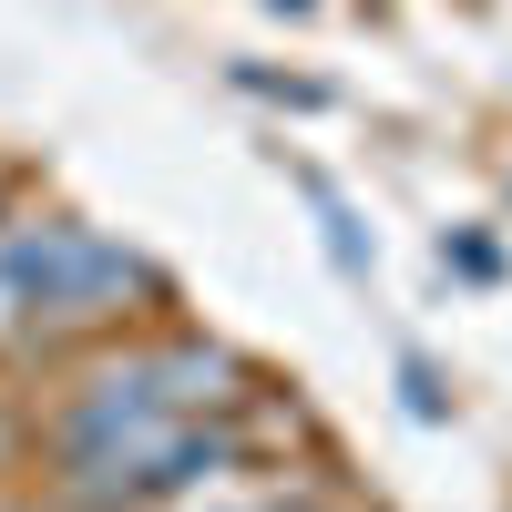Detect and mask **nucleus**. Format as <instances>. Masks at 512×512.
<instances>
[{
	"label": "nucleus",
	"mask_w": 512,
	"mask_h": 512,
	"mask_svg": "<svg viewBox=\"0 0 512 512\" xmlns=\"http://www.w3.org/2000/svg\"><path fill=\"white\" fill-rule=\"evenodd\" d=\"M164 308H175V277L134 236L31 195L0 216V379H41L52 359L93 349L113 328H144Z\"/></svg>",
	"instance_id": "obj_1"
},
{
	"label": "nucleus",
	"mask_w": 512,
	"mask_h": 512,
	"mask_svg": "<svg viewBox=\"0 0 512 512\" xmlns=\"http://www.w3.org/2000/svg\"><path fill=\"white\" fill-rule=\"evenodd\" d=\"M297 185H308V205H318V226H328V256H338V267H349V277H369V236H359V216H349V195H338L328 175H297Z\"/></svg>",
	"instance_id": "obj_2"
},
{
	"label": "nucleus",
	"mask_w": 512,
	"mask_h": 512,
	"mask_svg": "<svg viewBox=\"0 0 512 512\" xmlns=\"http://www.w3.org/2000/svg\"><path fill=\"white\" fill-rule=\"evenodd\" d=\"M400 400H410V420H451V390H441V369L420 359V349L400 359Z\"/></svg>",
	"instance_id": "obj_3"
},
{
	"label": "nucleus",
	"mask_w": 512,
	"mask_h": 512,
	"mask_svg": "<svg viewBox=\"0 0 512 512\" xmlns=\"http://www.w3.org/2000/svg\"><path fill=\"white\" fill-rule=\"evenodd\" d=\"M31 472V400H11V379H0V482Z\"/></svg>",
	"instance_id": "obj_4"
},
{
	"label": "nucleus",
	"mask_w": 512,
	"mask_h": 512,
	"mask_svg": "<svg viewBox=\"0 0 512 512\" xmlns=\"http://www.w3.org/2000/svg\"><path fill=\"white\" fill-rule=\"evenodd\" d=\"M441 267H461L472 287H502V246L492 236H441Z\"/></svg>",
	"instance_id": "obj_5"
},
{
	"label": "nucleus",
	"mask_w": 512,
	"mask_h": 512,
	"mask_svg": "<svg viewBox=\"0 0 512 512\" xmlns=\"http://www.w3.org/2000/svg\"><path fill=\"white\" fill-rule=\"evenodd\" d=\"M236 82H246V93H267V103H297V113H328V82H277V72H256V62H246Z\"/></svg>",
	"instance_id": "obj_6"
},
{
	"label": "nucleus",
	"mask_w": 512,
	"mask_h": 512,
	"mask_svg": "<svg viewBox=\"0 0 512 512\" xmlns=\"http://www.w3.org/2000/svg\"><path fill=\"white\" fill-rule=\"evenodd\" d=\"M21 195H31V175H21V164H11V154H0V216H11V205H21Z\"/></svg>",
	"instance_id": "obj_7"
},
{
	"label": "nucleus",
	"mask_w": 512,
	"mask_h": 512,
	"mask_svg": "<svg viewBox=\"0 0 512 512\" xmlns=\"http://www.w3.org/2000/svg\"><path fill=\"white\" fill-rule=\"evenodd\" d=\"M0 512H62L52 492H11V482H0Z\"/></svg>",
	"instance_id": "obj_8"
},
{
	"label": "nucleus",
	"mask_w": 512,
	"mask_h": 512,
	"mask_svg": "<svg viewBox=\"0 0 512 512\" xmlns=\"http://www.w3.org/2000/svg\"><path fill=\"white\" fill-rule=\"evenodd\" d=\"M267 11H287V21H308V11H318V0H267Z\"/></svg>",
	"instance_id": "obj_9"
},
{
	"label": "nucleus",
	"mask_w": 512,
	"mask_h": 512,
	"mask_svg": "<svg viewBox=\"0 0 512 512\" xmlns=\"http://www.w3.org/2000/svg\"><path fill=\"white\" fill-rule=\"evenodd\" d=\"M349 512H359V502H349Z\"/></svg>",
	"instance_id": "obj_10"
}]
</instances>
